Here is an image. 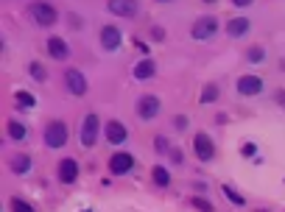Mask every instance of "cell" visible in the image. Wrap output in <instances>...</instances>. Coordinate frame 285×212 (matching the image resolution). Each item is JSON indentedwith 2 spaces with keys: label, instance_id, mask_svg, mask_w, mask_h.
Segmentation results:
<instances>
[{
  "label": "cell",
  "instance_id": "cell-1",
  "mask_svg": "<svg viewBox=\"0 0 285 212\" xmlns=\"http://www.w3.org/2000/svg\"><path fill=\"white\" fill-rule=\"evenodd\" d=\"M67 126L62 120H50L45 126V145L48 148H62V145H67Z\"/></svg>",
  "mask_w": 285,
  "mask_h": 212
},
{
  "label": "cell",
  "instance_id": "cell-2",
  "mask_svg": "<svg viewBox=\"0 0 285 212\" xmlns=\"http://www.w3.org/2000/svg\"><path fill=\"white\" fill-rule=\"evenodd\" d=\"M218 31V20L216 17H199L193 22V28H190V36H193L196 42H207V39H213Z\"/></svg>",
  "mask_w": 285,
  "mask_h": 212
},
{
  "label": "cell",
  "instance_id": "cell-3",
  "mask_svg": "<svg viewBox=\"0 0 285 212\" xmlns=\"http://www.w3.org/2000/svg\"><path fill=\"white\" fill-rule=\"evenodd\" d=\"M28 14L34 17L36 25H53V22L59 20L56 9L50 6V3H45V0H39V3H31V9H28Z\"/></svg>",
  "mask_w": 285,
  "mask_h": 212
},
{
  "label": "cell",
  "instance_id": "cell-4",
  "mask_svg": "<svg viewBox=\"0 0 285 212\" xmlns=\"http://www.w3.org/2000/svg\"><path fill=\"white\" fill-rule=\"evenodd\" d=\"M98 126H101L98 114L90 112V114L84 117V123H81V145H87V148L95 145V140H98Z\"/></svg>",
  "mask_w": 285,
  "mask_h": 212
},
{
  "label": "cell",
  "instance_id": "cell-5",
  "mask_svg": "<svg viewBox=\"0 0 285 212\" xmlns=\"http://www.w3.org/2000/svg\"><path fill=\"white\" fill-rule=\"evenodd\" d=\"M160 109H162V103H160L157 95H143V98L137 100V114H140L143 120H154V117L160 114Z\"/></svg>",
  "mask_w": 285,
  "mask_h": 212
},
{
  "label": "cell",
  "instance_id": "cell-6",
  "mask_svg": "<svg viewBox=\"0 0 285 212\" xmlns=\"http://www.w3.org/2000/svg\"><path fill=\"white\" fill-rule=\"evenodd\" d=\"M106 9L112 11V14H117V17L132 20L137 11H140V3H137V0H109V3H106Z\"/></svg>",
  "mask_w": 285,
  "mask_h": 212
},
{
  "label": "cell",
  "instance_id": "cell-7",
  "mask_svg": "<svg viewBox=\"0 0 285 212\" xmlns=\"http://www.w3.org/2000/svg\"><path fill=\"white\" fill-rule=\"evenodd\" d=\"M193 148H196V156H199L201 162H210V159L216 156V145H213V140H210L207 134H196Z\"/></svg>",
  "mask_w": 285,
  "mask_h": 212
},
{
  "label": "cell",
  "instance_id": "cell-8",
  "mask_svg": "<svg viewBox=\"0 0 285 212\" xmlns=\"http://www.w3.org/2000/svg\"><path fill=\"white\" fill-rule=\"evenodd\" d=\"M134 167V156L129 154V151H117V154H112V159H109V170L112 173H129Z\"/></svg>",
  "mask_w": 285,
  "mask_h": 212
},
{
  "label": "cell",
  "instance_id": "cell-9",
  "mask_svg": "<svg viewBox=\"0 0 285 212\" xmlns=\"http://www.w3.org/2000/svg\"><path fill=\"white\" fill-rule=\"evenodd\" d=\"M65 84H67V89L73 95H84V92H87V78H84V73H79V70H67V73H65Z\"/></svg>",
  "mask_w": 285,
  "mask_h": 212
},
{
  "label": "cell",
  "instance_id": "cell-10",
  "mask_svg": "<svg viewBox=\"0 0 285 212\" xmlns=\"http://www.w3.org/2000/svg\"><path fill=\"white\" fill-rule=\"evenodd\" d=\"M126 137H129V131H126V126L120 120H109L106 123V140H109V145L126 143Z\"/></svg>",
  "mask_w": 285,
  "mask_h": 212
},
{
  "label": "cell",
  "instance_id": "cell-11",
  "mask_svg": "<svg viewBox=\"0 0 285 212\" xmlns=\"http://www.w3.org/2000/svg\"><path fill=\"white\" fill-rule=\"evenodd\" d=\"M59 179H62L65 184H73V181L79 179V165H76V159H62V162H59Z\"/></svg>",
  "mask_w": 285,
  "mask_h": 212
},
{
  "label": "cell",
  "instance_id": "cell-12",
  "mask_svg": "<svg viewBox=\"0 0 285 212\" xmlns=\"http://www.w3.org/2000/svg\"><path fill=\"white\" fill-rule=\"evenodd\" d=\"M251 28V22L246 20V17H232V20L227 22V33L232 36V39H238V36H246Z\"/></svg>",
  "mask_w": 285,
  "mask_h": 212
},
{
  "label": "cell",
  "instance_id": "cell-13",
  "mask_svg": "<svg viewBox=\"0 0 285 212\" xmlns=\"http://www.w3.org/2000/svg\"><path fill=\"white\" fill-rule=\"evenodd\" d=\"M101 45L106 50H115L117 45H120V28H115V25H103L101 28Z\"/></svg>",
  "mask_w": 285,
  "mask_h": 212
},
{
  "label": "cell",
  "instance_id": "cell-14",
  "mask_svg": "<svg viewBox=\"0 0 285 212\" xmlns=\"http://www.w3.org/2000/svg\"><path fill=\"white\" fill-rule=\"evenodd\" d=\"M260 89H263V81L257 76H243L238 81V92L240 95H257Z\"/></svg>",
  "mask_w": 285,
  "mask_h": 212
},
{
  "label": "cell",
  "instance_id": "cell-15",
  "mask_svg": "<svg viewBox=\"0 0 285 212\" xmlns=\"http://www.w3.org/2000/svg\"><path fill=\"white\" fill-rule=\"evenodd\" d=\"M48 53L53 56V59H67L70 48H67V42H65L62 36H50V39H48Z\"/></svg>",
  "mask_w": 285,
  "mask_h": 212
},
{
  "label": "cell",
  "instance_id": "cell-16",
  "mask_svg": "<svg viewBox=\"0 0 285 212\" xmlns=\"http://www.w3.org/2000/svg\"><path fill=\"white\" fill-rule=\"evenodd\" d=\"M154 73H157V62H154V59H143V62L134 65V78H140V81L151 78Z\"/></svg>",
  "mask_w": 285,
  "mask_h": 212
},
{
  "label": "cell",
  "instance_id": "cell-17",
  "mask_svg": "<svg viewBox=\"0 0 285 212\" xmlns=\"http://www.w3.org/2000/svg\"><path fill=\"white\" fill-rule=\"evenodd\" d=\"M9 167H12V173L23 176V173H28V170H31V156H28V154H14L12 162H9Z\"/></svg>",
  "mask_w": 285,
  "mask_h": 212
},
{
  "label": "cell",
  "instance_id": "cell-18",
  "mask_svg": "<svg viewBox=\"0 0 285 212\" xmlns=\"http://www.w3.org/2000/svg\"><path fill=\"white\" fill-rule=\"evenodd\" d=\"M9 137H12V140H25V137H28V129H25L23 123L9 120Z\"/></svg>",
  "mask_w": 285,
  "mask_h": 212
},
{
  "label": "cell",
  "instance_id": "cell-19",
  "mask_svg": "<svg viewBox=\"0 0 285 212\" xmlns=\"http://www.w3.org/2000/svg\"><path fill=\"white\" fill-rule=\"evenodd\" d=\"M151 173H154V181H157L160 187H168V184H171V173H168L165 167H154Z\"/></svg>",
  "mask_w": 285,
  "mask_h": 212
},
{
  "label": "cell",
  "instance_id": "cell-20",
  "mask_svg": "<svg viewBox=\"0 0 285 212\" xmlns=\"http://www.w3.org/2000/svg\"><path fill=\"white\" fill-rule=\"evenodd\" d=\"M263 59H266V50H263V48H257V45L246 50V62H251V65H260Z\"/></svg>",
  "mask_w": 285,
  "mask_h": 212
},
{
  "label": "cell",
  "instance_id": "cell-21",
  "mask_svg": "<svg viewBox=\"0 0 285 212\" xmlns=\"http://www.w3.org/2000/svg\"><path fill=\"white\" fill-rule=\"evenodd\" d=\"M216 98H218V87L216 84H207L204 92H201V106H204V103H213Z\"/></svg>",
  "mask_w": 285,
  "mask_h": 212
},
{
  "label": "cell",
  "instance_id": "cell-22",
  "mask_svg": "<svg viewBox=\"0 0 285 212\" xmlns=\"http://www.w3.org/2000/svg\"><path fill=\"white\" fill-rule=\"evenodd\" d=\"M17 103H20V106H25V109H31V106L36 103V98L31 95V92H25V89H20V92H17Z\"/></svg>",
  "mask_w": 285,
  "mask_h": 212
},
{
  "label": "cell",
  "instance_id": "cell-23",
  "mask_svg": "<svg viewBox=\"0 0 285 212\" xmlns=\"http://www.w3.org/2000/svg\"><path fill=\"white\" fill-rule=\"evenodd\" d=\"M12 212H34V207L23 198H12Z\"/></svg>",
  "mask_w": 285,
  "mask_h": 212
},
{
  "label": "cell",
  "instance_id": "cell-24",
  "mask_svg": "<svg viewBox=\"0 0 285 212\" xmlns=\"http://www.w3.org/2000/svg\"><path fill=\"white\" fill-rule=\"evenodd\" d=\"M31 76H34L36 81H45V78H48V70L39 65V62H31Z\"/></svg>",
  "mask_w": 285,
  "mask_h": 212
},
{
  "label": "cell",
  "instance_id": "cell-25",
  "mask_svg": "<svg viewBox=\"0 0 285 212\" xmlns=\"http://www.w3.org/2000/svg\"><path fill=\"white\" fill-rule=\"evenodd\" d=\"M154 148H157L160 154H168V151H171V148H168V140H165V137H157V140H154Z\"/></svg>",
  "mask_w": 285,
  "mask_h": 212
},
{
  "label": "cell",
  "instance_id": "cell-26",
  "mask_svg": "<svg viewBox=\"0 0 285 212\" xmlns=\"http://www.w3.org/2000/svg\"><path fill=\"white\" fill-rule=\"evenodd\" d=\"M224 196H227L232 204H243V198H240V196H238V193H235L232 187H224Z\"/></svg>",
  "mask_w": 285,
  "mask_h": 212
},
{
  "label": "cell",
  "instance_id": "cell-27",
  "mask_svg": "<svg viewBox=\"0 0 285 212\" xmlns=\"http://www.w3.org/2000/svg\"><path fill=\"white\" fill-rule=\"evenodd\" d=\"M193 204H196V207H199V210H204V212H213V207H210L207 201H201V198H196Z\"/></svg>",
  "mask_w": 285,
  "mask_h": 212
},
{
  "label": "cell",
  "instance_id": "cell-28",
  "mask_svg": "<svg viewBox=\"0 0 285 212\" xmlns=\"http://www.w3.org/2000/svg\"><path fill=\"white\" fill-rule=\"evenodd\" d=\"M243 154H246V156H254V145L246 143V145H243Z\"/></svg>",
  "mask_w": 285,
  "mask_h": 212
},
{
  "label": "cell",
  "instance_id": "cell-29",
  "mask_svg": "<svg viewBox=\"0 0 285 212\" xmlns=\"http://www.w3.org/2000/svg\"><path fill=\"white\" fill-rule=\"evenodd\" d=\"M173 123H176V126H179V131H182V126H187V117H176Z\"/></svg>",
  "mask_w": 285,
  "mask_h": 212
},
{
  "label": "cell",
  "instance_id": "cell-30",
  "mask_svg": "<svg viewBox=\"0 0 285 212\" xmlns=\"http://www.w3.org/2000/svg\"><path fill=\"white\" fill-rule=\"evenodd\" d=\"M232 3H235V6H240V9H243V6H251V0H232Z\"/></svg>",
  "mask_w": 285,
  "mask_h": 212
},
{
  "label": "cell",
  "instance_id": "cell-31",
  "mask_svg": "<svg viewBox=\"0 0 285 212\" xmlns=\"http://www.w3.org/2000/svg\"><path fill=\"white\" fill-rule=\"evenodd\" d=\"M277 100H280V103H285V92H277Z\"/></svg>",
  "mask_w": 285,
  "mask_h": 212
},
{
  "label": "cell",
  "instance_id": "cell-32",
  "mask_svg": "<svg viewBox=\"0 0 285 212\" xmlns=\"http://www.w3.org/2000/svg\"><path fill=\"white\" fill-rule=\"evenodd\" d=\"M204 3H216V0H204Z\"/></svg>",
  "mask_w": 285,
  "mask_h": 212
},
{
  "label": "cell",
  "instance_id": "cell-33",
  "mask_svg": "<svg viewBox=\"0 0 285 212\" xmlns=\"http://www.w3.org/2000/svg\"><path fill=\"white\" fill-rule=\"evenodd\" d=\"M257 212H266V210H257Z\"/></svg>",
  "mask_w": 285,
  "mask_h": 212
},
{
  "label": "cell",
  "instance_id": "cell-34",
  "mask_svg": "<svg viewBox=\"0 0 285 212\" xmlns=\"http://www.w3.org/2000/svg\"><path fill=\"white\" fill-rule=\"evenodd\" d=\"M84 212H90V210H84Z\"/></svg>",
  "mask_w": 285,
  "mask_h": 212
}]
</instances>
